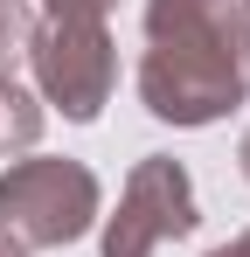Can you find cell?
I'll return each mask as SVG.
<instances>
[{"instance_id":"6da1fadb","label":"cell","mask_w":250,"mask_h":257,"mask_svg":"<svg viewBox=\"0 0 250 257\" xmlns=\"http://www.w3.org/2000/svg\"><path fill=\"white\" fill-rule=\"evenodd\" d=\"M139 97L167 125H215L250 97V28L236 0H146Z\"/></svg>"},{"instance_id":"7a4b0ae2","label":"cell","mask_w":250,"mask_h":257,"mask_svg":"<svg viewBox=\"0 0 250 257\" xmlns=\"http://www.w3.org/2000/svg\"><path fill=\"white\" fill-rule=\"evenodd\" d=\"M97 174L83 160H14L0 174V236L21 250H63L97 222Z\"/></svg>"},{"instance_id":"3957f363","label":"cell","mask_w":250,"mask_h":257,"mask_svg":"<svg viewBox=\"0 0 250 257\" xmlns=\"http://www.w3.org/2000/svg\"><path fill=\"white\" fill-rule=\"evenodd\" d=\"M28 63H35L42 97L70 118V125H90L104 111V97L118 84V49L104 35V21H35V42H28Z\"/></svg>"},{"instance_id":"277c9868","label":"cell","mask_w":250,"mask_h":257,"mask_svg":"<svg viewBox=\"0 0 250 257\" xmlns=\"http://www.w3.org/2000/svg\"><path fill=\"white\" fill-rule=\"evenodd\" d=\"M195 222H202V202H195L188 167L167 160V153H146L139 167L125 174L118 215L104 222V250H97V257H153L160 243L188 236Z\"/></svg>"},{"instance_id":"5b68a950","label":"cell","mask_w":250,"mask_h":257,"mask_svg":"<svg viewBox=\"0 0 250 257\" xmlns=\"http://www.w3.org/2000/svg\"><path fill=\"white\" fill-rule=\"evenodd\" d=\"M35 139H42V104L14 84V77H0V160L35 153Z\"/></svg>"},{"instance_id":"8992f818","label":"cell","mask_w":250,"mask_h":257,"mask_svg":"<svg viewBox=\"0 0 250 257\" xmlns=\"http://www.w3.org/2000/svg\"><path fill=\"white\" fill-rule=\"evenodd\" d=\"M28 42H35L28 0H0V77H14V70L28 63Z\"/></svg>"},{"instance_id":"52a82bcc","label":"cell","mask_w":250,"mask_h":257,"mask_svg":"<svg viewBox=\"0 0 250 257\" xmlns=\"http://www.w3.org/2000/svg\"><path fill=\"white\" fill-rule=\"evenodd\" d=\"M111 7H118V0H49V14H56V21H104Z\"/></svg>"},{"instance_id":"ba28073f","label":"cell","mask_w":250,"mask_h":257,"mask_svg":"<svg viewBox=\"0 0 250 257\" xmlns=\"http://www.w3.org/2000/svg\"><path fill=\"white\" fill-rule=\"evenodd\" d=\"M208 257H250V250H243V243H222V250H208Z\"/></svg>"},{"instance_id":"9c48e42d","label":"cell","mask_w":250,"mask_h":257,"mask_svg":"<svg viewBox=\"0 0 250 257\" xmlns=\"http://www.w3.org/2000/svg\"><path fill=\"white\" fill-rule=\"evenodd\" d=\"M236 160H243V181H250V132H243V146H236Z\"/></svg>"},{"instance_id":"30bf717a","label":"cell","mask_w":250,"mask_h":257,"mask_svg":"<svg viewBox=\"0 0 250 257\" xmlns=\"http://www.w3.org/2000/svg\"><path fill=\"white\" fill-rule=\"evenodd\" d=\"M0 257H28V250H21V243H7V236H0Z\"/></svg>"},{"instance_id":"8fae6325","label":"cell","mask_w":250,"mask_h":257,"mask_svg":"<svg viewBox=\"0 0 250 257\" xmlns=\"http://www.w3.org/2000/svg\"><path fill=\"white\" fill-rule=\"evenodd\" d=\"M236 7H243V28H250V0H236Z\"/></svg>"},{"instance_id":"7c38bea8","label":"cell","mask_w":250,"mask_h":257,"mask_svg":"<svg viewBox=\"0 0 250 257\" xmlns=\"http://www.w3.org/2000/svg\"><path fill=\"white\" fill-rule=\"evenodd\" d=\"M236 243H243V250H250V229H243V236H236Z\"/></svg>"}]
</instances>
